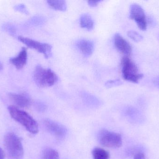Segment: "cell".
<instances>
[{
  "mask_svg": "<svg viewBox=\"0 0 159 159\" xmlns=\"http://www.w3.org/2000/svg\"><path fill=\"white\" fill-rule=\"evenodd\" d=\"M8 110L11 117L24 126L29 132L33 134L38 133L39 132L38 124L27 112L13 105L8 106Z\"/></svg>",
  "mask_w": 159,
  "mask_h": 159,
  "instance_id": "cell-1",
  "label": "cell"
},
{
  "mask_svg": "<svg viewBox=\"0 0 159 159\" xmlns=\"http://www.w3.org/2000/svg\"><path fill=\"white\" fill-rule=\"evenodd\" d=\"M34 79L38 87L45 88L55 85L58 80V77L51 69L38 65L35 67L34 72Z\"/></svg>",
  "mask_w": 159,
  "mask_h": 159,
  "instance_id": "cell-2",
  "label": "cell"
},
{
  "mask_svg": "<svg viewBox=\"0 0 159 159\" xmlns=\"http://www.w3.org/2000/svg\"><path fill=\"white\" fill-rule=\"evenodd\" d=\"M4 146L10 158L22 159L24 149L20 138L15 133H9L5 136Z\"/></svg>",
  "mask_w": 159,
  "mask_h": 159,
  "instance_id": "cell-3",
  "label": "cell"
},
{
  "mask_svg": "<svg viewBox=\"0 0 159 159\" xmlns=\"http://www.w3.org/2000/svg\"><path fill=\"white\" fill-rule=\"evenodd\" d=\"M122 76L127 81L138 83L143 77V74L139 72L138 67L135 63L128 57L121 60Z\"/></svg>",
  "mask_w": 159,
  "mask_h": 159,
  "instance_id": "cell-4",
  "label": "cell"
},
{
  "mask_svg": "<svg viewBox=\"0 0 159 159\" xmlns=\"http://www.w3.org/2000/svg\"><path fill=\"white\" fill-rule=\"evenodd\" d=\"M98 140L103 146L109 148H119L122 144L120 134L107 130H102L99 132Z\"/></svg>",
  "mask_w": 159,
  "mask_h": 159,
  "instance_id": "cell-5",
  "label": "cell"
},
{
  "mask_svg": "<svg viewBox=\"0 0 159 159\" xmlns=\"http://www.w3.org/2000/svg\"><path fill=\"white\" fill-rule=\"evenodd\" d=\"M18 40L30 48L35 49L43 54L46 58H48L52 56V47L49 44L42 43L22 36H19Z\"/></svg>",
  "mask_w": 159,
  "mask_h": 159,
  "instance_id": "cell-6",
  "label": "cell"
},
{
  "mask_svg": "<svg viewBox=\"0 0 159 159\" xmlns=\"http://www.w3.org/2000/svg\"><path fill=\"white\" fill-rule=\"evenodd\" d=\"M130 18L136 22L140 30H146L147 28V21L144 10L142 7L136 4L131 5L130 7Z\"/></svg>",
  "mask_w": 159,
  "mask_h": 159,
  "instance_id": "cell-7",
  "label": "cell"
},
{
  "mask_svg": "<svg viewBox=\"0 0 159 159\" xmlns=\"http://www.w3.org/2000/svg\"><path fill=\"white\" fill-rule=\"evenodd\" d=\"M44 125L49 132L58 138H64L67 134V129L56 121L46 119L44 121Z\"/></svg>",
  "mask_w": 159,
  "mask_h": 159,
  "instance_id": "cell-8",
  "label": "cell"
},
{
  "mask_svg": "<svg viewBox=\"0 0 159 159\" xmlns=\"http://www.w3.org/2000/svg\"><path fill=\"white\" fill-rule=\"evenodd\" d=\"M114 44L116 48L124 55H130L132 50L129 43L125 40L120 34L116 33L114 36Z\"/></svg>",
  "mask_w": 159,
  "mask_h": 159,
  "instance_id": "cell-9",
  "label": "cell"
},
{
  "mask_svg": "<svg viewBox=\"0 0 159 159\" xmlns=\"http://www.w3.org/2000/svg\"><path fill=\"white\" fill-rule=\"evenodd\" d=\"M8 97L13 103L20 107L24 108L30 105V99L26 94L10 93Z\"/></svg>",
  "mask_w": 159,
  "mask_h": 159,
  "instance_id": "cell-10",
  "label": "cell"
},
{
  "mask_svg": "<svg viewBox=\"0 0 159 159\" xmlns=\"http://www.w3.org/2000/svg\"><path fill=\"white\" fill-rule=\"evenodd\" d=\"M27 49L25 48H22L21 50L16 57L12 58L9 60L10 63L14 65L16 69L20 70L22 69L27 63Z\"/></svg>",
  "mask_w": 159,
  "mask_h": 159,
  "instance_id": "cell-11",
  "label": "cell"
},
{
  "mask_svg": "<svg viewBox=\"0 0 159 159\" xmlns=\"http://www.w3.org/2000/svg\"><path fill=\"white\" fill-rule=\"evenodd\" d=\"M76 45L80 51L85 57L90 56L93 53L94 44L90 40L81 39L76 43Z\"/></svg>",
  "mask_w": 159,
  "mask_h": 159,
  "instance_id": "cell-12",
  "label": "cell"
},
{
  "mask_svg": "<svg viewBox=\"0 0 159 159\" xmlns=\"http://www.w3.org/2000/svg\"><path fill=\"white\" fill-rule=\"evenodd\" d=\"M80 25L81 28H84L88 30L93 29L94 26V21L91 16L88 14H84L80 16Z\"/></svg>",
  "mask_w": 159,
  "mask_h": 159,
  "instance_id": "cell-13",
  "label": "cell"
},
{
  "mask_svg": "<svg viewBox=\"0 0 159 159\" xmlns=\"http://www.w3.org/2000/svg\"><path fill=\"white\" fill-rule=\"evenodd\" d=\"M48 4L52 8L60 11H65L67 9V4L63 0H48Z\"/></svg>",
  "mask_w": 159,
  "mask_h": 159,
  "instance_id": "cell-14",
  "label": "cell"
},
{
  "mask_svg": "<svg viewBox=\"0 0 159 159\" xmlns=\"http://www.w3.org/2000/svg\"><path fill=\"white\" fill-rule=\"evenodd\" d=\"M93 159H109L110 154L106 150L100 147L94 148L92 151Z\"/></svg>",
  "mask_w": 159,
  "mask_h": 159,
  "instance_id": "cell-15",
  "label": "cell"
},
{
  "mask_svg": "<svg viewBox=\"0 0 159 159\" xmlns=\"http://www.w3.org/2000/svg\"><path fill=\"white\" fill-rule=\"evenodd\" d=\"M42 159H59V155L55 149L47 148L43 152Z\"/></svg>",
  "mask_w": 159,
  "mask_h": 159,
  "instance_id": "cell-16",
  "label": "cell"
},
{
  "mask_svg": "<svg viewBox=\"0 0 159 159\" xmlns=\"http://www.w3.org/2000/svg\"><path fill=\"white\" fill-rule=\"evenodd\" d=\"M128 35L131 39L136 42H141L143 38L141 35L135 31H129L128 32Z\"/></svg>",
  "mask_w": 159,
  "mask_h": 159,
  "instance_id": "cell-17",
  "label": "cell"
},
{
  "mask_svg": "<svg viewBox=\"0 0 159 159\" xmlns=\"http://www.w3.org/2000/svg\"><path fill=\"white\" fill-rule=\"evenodd\" d=\"M121 84H122V82L119 79H116V80L107 81L106 83L105 86L107 87L110 88L120 86Z\"/></svg>",
  "mask_w": 159,
  "mask_h": 159,
  "instance_id": "cell-18",
  "label": "cell"
},
{
  "mask_svg": "<svg viewBox=\"0 0 159 159\" xmlns=\"http://www.w3.org/2000/svg\"><path fill=\"white\" fill-rule=\"evenodd\" d=\"M36 109L39 111H43L45 110L46 106L41 102H37L36 103Z\"/></svg>",
  "mask_w": 159,
  "mask_h": 159,
  "instance_id": "cell-19",
  "label": "cell"
},
{
  "mask_svg": "<svg viewBox=\"0 0 159 159\" xmlns=\"http://www.w3.org/2000/svg\"><path fill=\"white\" fill-rule=\"evenodd\" d=\"M134 159H145V157L143 153L139 152L134 155Z\"/></svg>",
  "mask_w": 159,
  "mask_h": 159,
  "instance_id": "cell-20",
  "label": "cell"
},
{
  "mask_svg": "<svg viewBox=\"0 0 159 159\" xmlns=\"http://www.w3.org/2000/svg\"><path fill=\"white\" fill-rule=\"evenodd\" d=\"M102 2V1H88V4L89 5L92 7H94L97 6L99 2Z\"/></svg>",
  "mask_w": 159,
  "mask_h": 159,
  "instance_id": "cell-21",
  "label": "cell"
},
{
  "mask_svg": "<svg viewBox=\"0 0 159 159\" xmlns=\"http://www.w3.org/2000/svg\"><path fill=\"white\" fill-rule=\"evenodd\" d=\"M153 82L155 86L159 89V76L155 77L153 79Z\"/></svg>",
  "mask_w": 159,
  "mask_h": 159,
  "instance_id": "cell-22",
  "label": "cell"
},
{
  "mask_svg": "<svg viewBox=\"0 0 159 159\" xmlns=\"http://www.w3.org/2000/svg\"><path fill=\"white\" fill-rule=\"evenodd\" d=\"M0 159H5L4 152L1 147H0Z\"/></svg>",
  "mask_w": 159,
  "mask_h": 159,
  "instance_id": "cell-23",
  "label": "cell"
},
{
  "mask_svg": "<svg viewBox=\"0 0 159 159\" xmlns=\"http://www.w3.org/2000/svg\"><path fill=\"white\" fill-rule=\"evenodd\" d=\"M3 69L2 64L1 62H0V71H2Z\"/></svg>",
  "mask_w": 159,
  "mask_h": 159,
  "instance_id": "cell-24",
  "label": "cell"
}]
</instances>
